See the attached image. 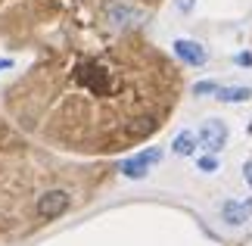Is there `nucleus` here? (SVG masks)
<instances>
[{
	"label": "nucleus",
	"instance_id": "5",
	"mask_svg": "<svg viewBox=\"0 0 252 246\" xmlns=\"http://www.w3.org/2000/svg\"><path fill=\"white\" fill-rule=\"evenodd\" d=\"M215 100L218 103H249L252 100V87H243V84H237V87H218Z\"/></svg>",
	"mask_w": 252,
	"mask_h": 246
},
{
	"label": "nucleus",
	"instance_id": "14",
	"mask_svg": "<svg viewBox=\"0 0 252 246\" xmlns=\"http://www.w3.org/2000/svg\"><path fill=\"white\" fill-rule=\"evenodd\" d=\"M249 134H252V122H249Z\"/></svg>",
	"mask_w": 252,
	"mask_h": 246
},
{
	"label": "nucleus",
	"instance_id": "8",
	"mask_svg": "<svg viewBox=\"0 0 252 246\" xmlns=\"http://www.w3.org/2000/svg\"><path fill=\"white\" fill-rule=\"evenodd\" d=\"M147 172H150V165L143 162V156H140V153L122 165V175H125V178H147Z\"/></svg>",
	"mask_w": 252,
	"mask_h": 246
},
{
	"label": "nucleus",
	"instance_id": "3",
	"mask_svg": "<svg viewBox=\"0 0 252 246\" xmlns=\"http://www.w3.org/2000/svg\"><path fill=\"white\" fill-rule=\"evenodd\" d=\"M174 53L181 56L187 66H206V60H209V50L202 44H196V41H174Z\"/></svg>",
	"mask_w": 252,
	"mask_h": 246
},
{
	"label": "nucleus",
	"instance_id": "4",
	"mask_svg": "<svg viewBox=\"0 0 252 246\" xmlns=\"http://www.w3.org/2000/svg\"><path fill=\"white\" fill-rule=\"evenodd\" d=\"M221 218H224L227 224H246L252 218V200H227L224 206H221Z\"/></svg>",
	"mask_w": 252,
	"mask_h": 246
},
{
	"label": "nucleus",
	"instance_id": "6",
	"mask_svg": "<svg viewBox=\"0 0 252 246\" xmlns=\"http://www.w3.org/2000/svg\"><path fill=\"white\" fill-rule=\"evenodd\" d=\"M196 131H181L178 137H174V143H171V153L174 156H193L196 153Z\"/></svg>",
	"mask_w": 252,
	"mask_h": 246
},
{
	"label": "nucleus",
	"instance_id": "1",
	"mask_svg": "<svg viewBox=\"0 0 252 246\" xmlns=\"http://www.w3.org/2000/svg\"><path fill=\"white\" fill-rule=\"evenodd\" d=\"M196 141L206 146L209 153H221L224 143H227V125L221 119H206L196 128Z\"/></svg>",
	"mask_w": 252,
	"mask_h": 246
},
{
	"label": "nucleus",
	"instance_id": "11",
	"mask_svg": "<svg viewBox=\"0 0 252 246\" xmlns=\"http://www.w3.org/2000/svg\"><path fill=\"white\" fill-rule=\"evenodd\" d=\"M193 3H196V0H174V6H178L181 13H190V9H193Z\"/></svg>",
	"mask_w": 252,
	"mask_h": 246
},
{
	"label": "nucleus",
	"instance_id": "9",
	"mask_svg": "<svg viewBox=\"0 0 252 246\" xmlns=\"http://www.w3.org/2000/svg\"><path fill=\"white\" fill-rule=\"evenodd\" d=\"M196 169H199V172H206V175L218 172V156H215V153H206V156H199V159H196Z\"/></svg>",
	"mask_w": 252,
	"mask_h": 246
},
{
	"label": "nucleus",
	"instance_id": "10",
	"mask_svg": "<svg viewBox=\"0 0 252 246\" xmlns=\"http://www.w3.org/2000/svg\"><path fill=\"white\" fill-rule=\"evenodd\" d=\"M218 87L221 84H215V81H196L193 84V94L196 97H212V94H218Z\"/></svg>",
	"mask_w": 252,
	"mask_h": 246
},
{
	"label": "nucleus",
	"instance_id": "12",
	"mask_svg": "<svg viewBox=\"0 0 252 246\" xmlns=\"http://www.w3.org/2000/svg\"><path fill=\"white\" fill-rule=\"evenodd\" d=\"M234 63H237V66H246V69H249V66H252V53H240V56H234Z\"/></svg>",
	"mask_w": 252,
	"mask_h": 246
},
{
	"label": "nucleus",
	"instance_id": "7",
	"mask_svg": "<svg viewBox=\"0 0 252 246\" xmlns=\"http://www.w3.org/2000/svg\"><path fill=\"white\" fill-rule=\"evenodd\" d=\"M134 19H140V9H134L131 3H115L109 6V22L112 25H128Z\"/></svg>",
	"mask_w": 252,
	"mask_h": 246
},
{
	"label": "nucleus",
	"instance_id": "2",
	"mask_svg": "<svg viewBox=\"0 0 252 246\" xmlns=\"http://www.w3.org/2000/svg\"><path fill=\"white\" fill-rule=\"evenodd\" d=\"M65 209H69V193H65V190H47V193L37 196V203H34V215L41 221L60 218Z\"/></svg>",
	"mask_w": 252,
	"mask_h": 246
},
{
	"label": "nucleus",
	"instance_id": "13",
	"mask_svg": "<svg viewBox=\"0 0 252 246\" xmlns=\"http://www.w3.org/2000/svg\"><path fill=\"white\" fill-rule=\"evenodd\" d=\"M243 172H246V184L252 187V162H246V165H243Z\"/></svg>",
	"mask_w": 252,
	"mask_h": 246
}]
</instances>
